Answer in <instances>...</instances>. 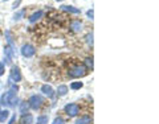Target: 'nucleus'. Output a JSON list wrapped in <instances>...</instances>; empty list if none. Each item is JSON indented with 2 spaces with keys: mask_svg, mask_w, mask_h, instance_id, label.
Instances as JSON below:
<instances>
[{
  "mask_svg": "<svg viewBox=\"0 0 159 124\" xmlns=\"http://www.w3.org/2000/svg\"><path fill=\"white\" fill-rule=\"evenodd\" d=\"M86 69L84 65H80V64H76L73 65L70 69H69V75L70 77H73V78H78V77H82V75H85L86 74Z\"/></svg>",
  "mask_w": 159,
  "mask_h": 124,
  "instance_id": "f257e3e1",
  "label": "nucleus"
},
{
  "mask_svg": "<svg viewBox=\"0 0 159 124\" xmlns=\"http://www.w3.org/2000/svg\"><path fill=\"white\" fill-rule=\"evenodd\" d=\"M17 102V96L15 91H8L2 96V104L4 106H15Z\"/></svg>",
  "mask_w": 159,
  "mask_h": 124,
  "instance_id": "f03ea898",
  "label": "nucleus"
},
{
  "mask_svg": "<svg viewBox=\"0 0 159 124\" xmlns=\"http://www.w3.org/2000/svg\"><path fill=\"white\" fill-rule=\"evenodd\" d=\"M36 53L35 48L29 44H27V45H23V48H21V54H23L24 57H32L33 54Z\"/></svg>",
  "mask_w": 159,
  "mask_h": 124,
  "instance_id": "7ed1b4c3",
  "label": "nucleus"
},
{
  "mask_svg": "<svg viewBox=\"0 0 159 124\" xmlns=\"http://www.w3.org/2000/svg\"><path fill=\"white\" fill-rule=\"evenodd\" d=\"M65 111H66V114L69 116H76L80 111V107L76 103H70V104H68L66 107H65Z\"/></svg>",
  "mask_w": 159,
  "mask_h": 124,
  "instance_id": "20e7f679",
  "label": "nucleus"
},
{
  "mask_svg": "<svg viewBox=\"0 0 159 124\" xmlns=\"http://www.w3.org/2000/svg\"><path fill=\"white\" fill-rule=\"evenodd\" d=\"M42 102H44V100H42V98L39 96V95H33V96H31V99H29V103H31V106H32L33 108L40 107Z\"/></svg>",
  "mask_w": 159,
  "mask_h": 124,
  "instance_id": "39448f33",
  "label": "nucleus"
},
{
  "mask_svg": "<svg viewBox=\"0 0 159 124\" xmlns=\"http://www.w3.org/2000/svg\"><path fill=\"white\" fill-rule=\"evenodd\" d=\"M11 79L15 81V82H19L21 79V74H20L19 67H12V70H11Z\"/></svg>",
  "mask_w": 159,
  "mask_h": 124,
  "instance_id": "423d86ee",
  "label": "nucleus"
},
{
  "mask_svg": "<svg viewBox=\"0 0 159 124\" xmlns=\"http://www.w3.org/2000/svg\"><path fill=\"white\" fill-rule=\"evenodd\" d=\"M70 29L73 32H81L82 29V23L80 20H72L70 21Z\"/></svg>",
  "mask_w": 159,
  "mask_h": 124,
  "instance_id": "0eeeda50",
  "label": "nucleus"
},
{
  "mask_svg": "<svg viewBox=\"0 0 159 124\" xmlns=\"http://www.w3.org/2000/svg\"><path fill=\"white\" fill-rule=\"evenodd\" d=\"M61 9L65 11V12H70V13H80V9L74 8V7H72V5H63Z\"/></svg>",
  "mask_w": 159,
  "mask_h": 124,
  "instance_id": "6e6552de",
  "label": "nucleus"
},
{
  "mask_svg": "<svg viewBox=\"0 0 159 124\" xmlns=\"http://www.w3.org/2000/svg\"><path fill=\"white\" fill-rule=\"evenodd\" d=\"M41 16H42V12H41V11H37V12H35L33 15H31V16H29V23H36V21H37Z\"/></svg>",
  "mask_w": 159,
  "mask_h": 124,
  "instance_id": "1a4fd4ad",
  "label": "nucleus"
},
{
  "mask_svg": "<svg viewBox=\"0 0 159 124\" xmlns=\"http://www.w3.org/2000/svg\"><path fill=\"white\" fill-rule=\"evenodd\" d=\"M92 123V118L90 116H82V118H80L76 124H90Z\"/></svg>",
  "mask_w": 159,
  "mask_h": 124,
  "instance_id": "9d476101",
  "label": "nucleus"
},
{
  "mask_svg": "<svg viewBox=\"0 0 159 124\" xmlns=\"http://www.w3.org/2000/svg\"><path fill=\"white\" fill-rule=\"evenodd\" d=\"M41 91L45 94V95H48L49 98L53 96V90H52V87H50V86H46V85L42 86V87H41Z\"/></svg>",
  "mask_w": 159,
  "mask_h": 124,
  "instance_id": "9b49d317",
  "label": "nucleus"
},
{
  "mask_svg": "<svg viewBox=\"0 0 159 124\" xmlns=\"http://www.w3.org/2000/svg\"><path fill=\"white\" fill-rule=\"evenodd\" d=\"M32 122H33V116H32L31 114L24 115L23 119H21V123L23 124H32Z\"/></svg>",
  "mask_w": 159,
  "mask_h": 124,
  "instance_id": "f8f14e48",
  "label": "nucleus"
},
{
  "mask_svg": "<svg viewBox=\"0 0 159 124\" xmlns=\"http://www.w3.org/2000/svg\"><path fill=\"white\" fill-rule=\"evenodd\" d=\"M85 67H86V69H90V70L93 69V58H92V57H90V58H86V60H85Z\"/></svg>",
  "mask_w": 159,
  "mask_h": 124,
  "instance_id": "ddd939ff",
  "label": "nucleus"
},
{
  "mask_svg": "<svg viewBox=\"0 0 159 124\" xmlns=\"http://www.w3.org/2000/svg\"><path fill=\"white\" fill-rule=\"evenodd\" d=\"M57 93L60 94V95H65V94L68 93V87L66 86H59V89H57Z\"/></svg>",
  "mask_w": 159,
  "mask_h": 124,
  "instance_id": "4468645a",
  "label": "nucleus"
},
{
  "mask_svg": "<svg viewBox=\"0 0 159 124\" xmlns=\"http://www.w3.org/2000/svg\"><path fill=\"white\" fill-rule=\"evenodd\" d=\"M8 115H9V112L8 111H0V122H5L7 118H8Z\"/></svg>",
  "mask_w": 159,
  "mask_h": 124,
  "instance_id": "2eb2a0df",
  "label": "nucleus"
},
{
  "mask_svg": "<svg viewBox=\"0 0 159 124\" xmlns=\"http://www.w3.org/2000/svg\"><path fill=\"white\" fill-rule=\"evenodd\" d=\"M5 50V54L7 56H8V60H11V58H13V50H12V48H11V46H7V48L4 49Z\"/></svg>",
  "mask_w": 159,
  "mask_h": 124,
  "instance_id": "dca6fc26",
  "label": "nucleus"
},
{
  "mask_svg": "<svg viewBox=\"0 0 159 124\" xmlns=\"http://www.w3.org/2000/svg\"><path fill=\"white\" fill-rule=\"evenodd\" d=\"M37 124H48V116H40L37 119Z\"/></svg>",
  "mask_w": 159,
  "mask_h": 124,
  "instance_id": "f3484780",
  "label": "nucleus"
},
{
  "mask_svg": "<svg viewBox=\"0 0 159 124\" xmlns=\"http://www.w3.org/2000/svg\"><path fill=\"white\" fill-rule=\"evenodd\" d=\"M70 87H72L73 90L81 89V87H82V83H81V82H74V83H72V85H70Z\"/></svg>",
  "mask_w": 159,
  "mask_h": 124,
  "instance_id": "a211bd4d",
  "label": "nucleus"
},
{
  "mask_svg": "<svg viewBox=\"0 0 159 124\" xmlns=\"http://www.w3.org/2000/svg\"><path fill=\"white\" fill-rule=\"evenodd\" d=\"M85 40H86V42L92 45V44H93V33H89V34H86Z\"/></svg>",
  "mask_w": 159,
  "mask_h": 124,
  "instance_id": "6ab92c4d",
  "label": "nucleus"
},
{
  "mask_svg": "<svg viewBox=\"0 0 159 124\" xmlns=\"http://www.w3.org/2000/svg\"><path fill=\"white\" fill-rule=\"evenodd\" d=\"M24 12H25L24 9H21V11H19V12H17V13L15 15V20H19L20 17H21V16H23V15H24Z\"/></svg>",
  "mask_w": 159,
  "mask_h": 124,
  "instance_id": "aec40b11",
  "label": "nucleus"
},
{
  "mask_svg": "<svg viewBox=\"0 0 159 124\" xmlns=\"http://www.w3.org/2000/svg\"><path fill=\"white\" fill-rule=\"evenodd\" d=\"M53 124H64V120L61 119V118H57V119H55V122H53Z\"/></svg>",
  "mask_w": 159,
  "mask_h": 124,
  "instance_id": "412c9836",
  "label": "nucleus"
},
{
  "mask_svg": "<svg viewBox=\"0 0 159 124\" xmlns=\"http://www.w3.org/2000/svg\"><path fill=\"white\" fill-rule=\"evenodd\" d=\"M3 73H4V66H3V64L0 62V75H2Z\"/></svg>",
  "mask_w": 159,
  "mask_h": 124,
  "instance_id": "4be33fe9",
  "label": "nucleus"
},
{
  "mask_svg": "<svg viewBox=\"0 0 159 124\" xmlns=\"http://www.w3.org/2000/svg\"><path fill=\"white\" fill-rule=\"evenodd\" d=\"M88 16L90 17V19H93V11H89V12H88Z\"/></svg>",
  "mask_w": 159,
  "mask_h": 124,
  "instance_id": "5701e85b",
  "label": "nucleus"
},
{
  "mask_svg": "<svg viewBox=\"0 0 159 124\" xmlns=\"http://www.w3.org/2000/svg\"><path fill=\"white\" fill-rule=\"evenodd\" d=\"M4 2H5V0H4Z\"/></svg>",
  "mask_w": 159,
  "mask_h": 124,
  "instance_id": "b1692460",
  "label": "nucleus"
},
{
  "mask_svg": "<svg viewBox=\"0 0 159 124\" xmlns=\"http://www.w3.org/2000/svg\"><path fill=\"white\" fill-rule=\"evenodd\" d=\"M60 2H61V0H60Z\"/></svg>",
  "mask_w": 159,
  "mask_h": 124,
  "instance_id": "393cba45",
  "label": "nucleus"
}]
</instances>
